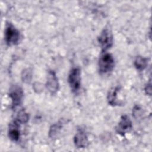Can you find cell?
<instances>
[{"label": "cell", "mask_w": 152, "mask_h": 152, "mask_svg": "<svg viewBox=\"0 0 152 152\" xmlns=\"http://www.w3.org/2000/svg\"><path fill=\"white\" fill-rule=\"evenodd\" d=\"M115 66V60L113 56L106 52L103 53L99 59V71L101 75L107 74L112 71Z\"/></svg>", "instance_id": "cell-1"}, {"label": "cell", "mask_w": 152, "mask_h": 152, "mask_svg": "<svg viewBox=\"0 0 152 152\" xmlns=\"http://www.w3.org/2000/svg\"><path fill=\"white\" fill-rule=\"evenodd\" d=\"M5 40L8 46L16 45L20 39V31L11 23L7 25L5 30Z\"/></svg>", "instance_id": "cell-2"}, {"label": "cell", "mask_w": 152, "mask_h": 152, "mask_svg": "<svg viewBox=\"0 0 152 152\" xmlns=\"http://www.w3.org/2000/svg\"><path fill=\"white\" fill-rule=\"evenodd\" d=\"M68 81L70 88L74 93L77 94L81 88V71L78 68H73L69 72Z\"/></svg>", "instance_id": "cell-3"}, {"label": "cell", "mask_w": 152, "mask_h": 152, "mask_svg": "<svg viewBox=\"0 0 152 152\" xmlns=\"http://www.w3.org/2000/svg\"><path fill=\"white\" fill-rule=\"evenodd\" d=\"M98 42L103 52L110 48L113 45V37L112 31L108 27H105L97 38Z\"/></svg>", "instance_id": "cell-4"}, {"label": "cell", "mask_w": 152, "mask_h": 152, "mask_svg": "<svg viewBox=\"0 0 152 152\" xmlns=\"http://www.w3.org/2000/svg\"><path fill=\"white\" fill-rule=\"evenodd\" d=\"M9 96L12 101V108H16L22 103L24 96V92L22 88L17 85L11 86L10 89Z\"/></svg>", "instance_id": "cell-5"}, {"label": "cell", "mask_w": 152, "mask_h": 152, "mask_svg": "<svg viewBox=\"0 0 152 152\" xmlns=\"http://www.w3.org/2000/svg\"><path fill=\"white\" fill-rule=\"evenodd\" d=\"M46 87L49 93L52 94H55L59 90V84L58 79L53 71L50 70L48 72Z\"/></svg>", "instance_id": "cell-6"}, {"label": "cell", "mask_w": 152, "mask_h": 152, "mask_svg": "<svg viewBox=\"0 0 152 152\" xmlns=\"http://www.w3.org/2000/svg\"><path fill=\"white\" fill-rule=\"evenodd\" d=\"M132 128V124L129 118L126 115H122L118 125L115 128L116 132L121 136H124L129 132Z\"/></svg>", "instance_id": "cell-7"}, {"label": "cell", "mask_w": 152, "mask_h": 152, "mask_svg": "<svg viewBox=\"0 0 152 152\" xmlns=\"http://www.w3.org/2000/svg\"><path fill=\"white\" fill-rule=\"evenodd\" d=\"M74 142L75 147L78 148H86L88 145V137L83 129H79L77 130L74 137Z\"/></svg>", "instance_id": "cell-8"}, {"label": "cell", "mask_w": 152, "mask_h": 152, "mask_svg": "<svg viewBox=\"0 0 152 152\" xmlns=\"http://www.w3.org/2000/svg\"><path fill=\"white\" fill-rule=\"evenodd\" d=\"M20 124L15 120L10 124L8 129V137L12 141L17 142L20 138V131L19 130Z\"/></svg>", "instance_id": "cell-9"}, {"label": "cell", "mask_w": 152, "mask_h": 152, "mask_svg": "<svg viewBox=\"0 0 152 152\" xmlns=\"http://www.w3.org/2000/svg\"><path fill=\"white\" fill-rule=\"evenodd\" d=\"M120 90V87L118 86H116L114 87H112V88L110 89V90L108 92L107 96V99L108 103L112 106H118L121 104V102L118 100V93L119 92Z\"/></svg>", "instance_id": "cell-10"}, {"label": "cell", "mask_w": 152, "mask_h": 152, "mask_svg": "<svg viewBox=\"0 0 152 152\" xmlns=\"http://www.w3.org/2000/svg\"><path fill=\"white\" fill-rule=\"evenodd\" d=\"M63 120H60L58 122L53 124L50 127L49 131V137L50 138H55L58 137V134L60 133V131L64 125Z\"/></svg>", "instance_id": "cell-11"}, {"label": "cell", "mask_w": 152, "mask_h": 152, "mask_svg": "<svg viewBox=\"0 0 152 152\" xmlns=\"http://www.w3.org/2000/svg\"><path fill=\"white\" fill-rule=\"evenodd\" d=\"M148 59L147 58L138 56L134 60V65L137 70L141 71L147 68L148 65Z\"/></svg>", "instance_id": "cell-12"}, {"label": "cell", "mask_w": 152, "mask_h": 152, "mask_svg": "<svg viewBox=\"0 0 152 152\" xmlns=\"http://www.w3.org/2000/svg\"><path fill=\"white\" fill-rule=\"evenodd\" d=\"M15 120L20 124H26L29 120V115L26 112L25 110L22 109L18 112Z\"/></svg>", "instance_id": "cell-13"}, {"label": "cell", "mask_w": 152, "mask_h": 152, "mask_svg": "<svg viewBox=\"0 0 152 152\" xmlns=\"http://www.w3.org/2000/svg\"><path fill=\"white\" fill-rule=\"evenodd\" d=\"M32 78V71L31 69L27 68L24 69L21 73V79L23 82L28 83L31 81Z\"/></svg>", "instance_id": "cell-14"}, {"label": "cell", "mask_w": 152, "mask_h": 152, "mask_svg": "<svg viewBox=\"0 0 152 152\" xmlns=\"http://www.w3.org/2000/svg\"><path fill=\"white\" fill-rule=\"evenodd\" d=\"M142 115V109L139 106H135L132 109V116L137 119L140 118Z\"/></svg>", "instance_id": "cell-15"}, {"label": "cell", "mask_w": 152, "mask_h": 152, "mask_svg": "<svg viewBox=\"0 0 152 152\" xmlns=\"http://www.w3.org/2000/svg\"><path fill=\"white\" fill-rule=\"evenodd\" d=\"M144 90H145V92L147 94H148L149 96H151V84L150 83H149L148 84H147L145 86Z\"/></svg>", "instance_id": "cell-16"}]
</instances>
